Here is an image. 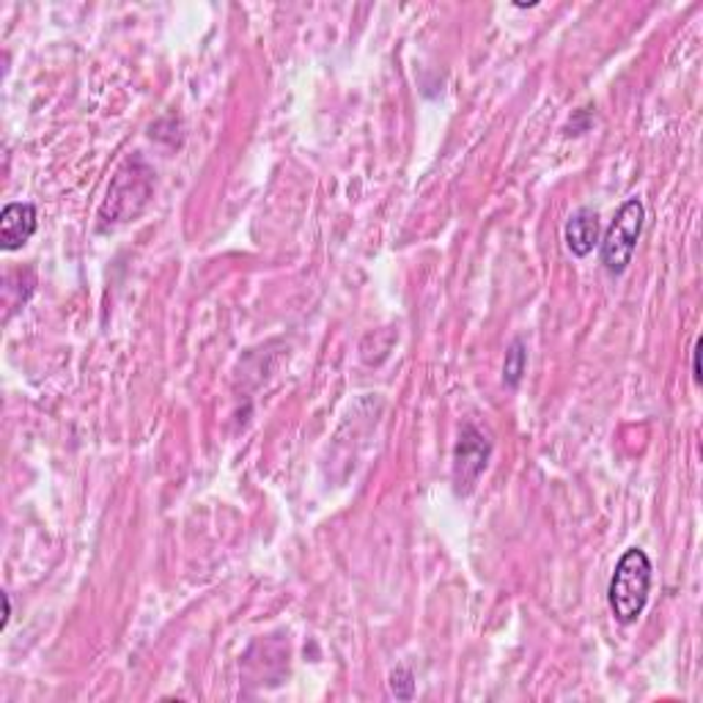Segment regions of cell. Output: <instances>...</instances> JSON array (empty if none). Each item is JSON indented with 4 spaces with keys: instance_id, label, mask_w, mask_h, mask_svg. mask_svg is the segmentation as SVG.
Segmentation results:
<instances>
[{
    "instance_id": "6da1fadb",
    "label": "cell",
    "mask_w": 703,
    "mask_h": 703,
    "mask_svg": "<svg viewBox=\"0 0 703 703\" xmlns=\"http://www.w3.org/2000/svg\"><path fill=\"white\" fill-rule=\"evenodd\" d=\"M152 165L146 163L140 154H133L129 160H124V165L116 171L111 187H108L105 204L99 210V231H111V228L135 221L146 210V204L152 201Z\"/></svg>"
},
{
    "instance_id": "7a4b0ae2",
    "label": "cell",
    "mask_w": 703,
    "mask_h": 703,
    "mask_svg": "<svg viewBox=\"0 0 703 703\" xmlns=\"http://www.w3.org/2000/svg\"><path fill=\"white\" fill-rule=\"evenodd\" d=\"M651 577H654V566H651L645 550L629 547L618 558L616 572L611 577V588H607V602H611V611L618 624L629 627V624H635L643 616L645 605H649Z\"/></svg>"
},
{
    "instance_id": "3957f363",
    "label": "cell",
    "mask_w": 703,
    "mask_h": 703,
    "mask_svg": "<svg viewBox=\"0 0 703 703\" xmlns=\"http://www.w3.org/2000/svg\"><path fill=\"white\" fill-rule=\"evenodd\" d=\"M645 223V206L640 198H629L624 201L622 210L616 212V221L607 228L605 239H599V259H602V267L611 275H624L627 267L632 264L635 248H638V239L643 234Z\"/></svg>"
},
{
    "instance_id": "277c9868",
    "label": "cell",
    "mask_w": 703,
    "mask_h": 703,
    "mask_svg": "<svg viewBox=\"0 0 703 703\" xmlns=\"http://www.w3.org/2000/svg\"><path fill=\"white\" fill-rule=\"evenodd\" d=\"M492 456V440L484 429L476 424H465L460 431V440L454 445V467H451V478H454L456 494H470L476 489L478 478L484 476Z\"/></svg>"
},
{
    "instance_id": "5b68a950",
    "label": "cell",
    "mask_w": 703,
    "mask_h": 703,
    "mask_svg": "<svg viewBox=\"0 0 703 703\" xmlns=\"http://www.w3.org/2000/svg\"><path fill=\"white\" fill-rule=\"evenodd\" d=\"M36 226H39V215H36L34 204H14L3 206L0 212V244L7 253L12 250H20L23 244H28V239L36 234Z\"/></svg>"
},
{
    "instance_id": "8992f818",
    "label": "cell",
    "mask_w": 703,
    "mask_h": 703,
    "mask_svg": "<svg viewBox=\"0 0 703 703\" xmlns=\"http://www.w3.org/2000/svg\"><path fill=\"white\" fill-rule=\"evenodd\" d=\"M599 234H602V226H599V212L591 210V206H582L575 215L566 221L564 239L566 248H569L572 256L586 259L593 248L599 244Z\"/></svg>"
},
{
    "instance_id": "52a82bcc",
    "label": "cell",
    "mask_w": 703,
    "mask_h": 703,
    "mask_svg": "<svg viewBox=\"0 0 703 703\" xmlns=\"http://www.w3.org/2000/svg\"><path fill=\"white\" fill-rule=\"evenodd\" d=\"M528 368V349L523 338H514L506 349V363H503V382L506 388H517L523 382V374Z\"/></svg>"
},
{
    "instance_id": "ba28073f",
    "label": "cell",
    "mask_w": 703,
    "mask_h": 703,
    "mask_svg": "<svg viewBox=\"0 0 703 703\" xmlns=\"http://www.w3.org/2000/svg\"><path fill=\"white\" fill-rule=\"evenodd\" d=\"M390 692H393L399 701H413L415 698V676L410 668H396L390 674Z\"/></svg>"
},
{
    "instance_id": "9c48e42d",
    "label": "cell",
    "mask_w": 703,
    "mask_h": 703,
    "mask_svg": "<svg viewBox=\"0 0 703 703\" xmlns=\"http://www.w3.org/2000/svg\"><path fill=\"white\" fill-rule=\"evenodd\" d=\"M591 124H593L591 111H588V108H582V111H577L575 118H572V122L566 124V135H582V133H588V127H591Z\"/></svg>"
},
{
    "instance_id": "30bf717a",
    "label": "cell",
    "mask_w": 703,
    "mask_h": 703,
    "mask_svg": "<svg viewBox=\"0 0 703 703\" xmlns=\"http://www.w3.org/2000/svg\"><path fill=\"white\" fill-rule=\"evenodd\" d=\"M692 379L701 385V338H698L695 347H692Z\"/></svg>"
}]
</instances>
